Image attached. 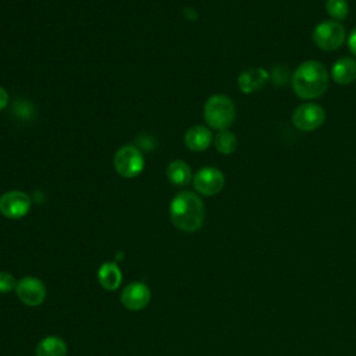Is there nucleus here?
Returning <instances> with one entry per match:
<instances>
[{
	"instance_id": "1",
	"label": "nucleus",
	"mask_w": 356,
	"mask_h": 356,
	"mask_svg": "<svg viewBox=\"0 0 356 356\" xmlns=\"http://www.w3.org/2000/svg\"><path fill=\"white\" fill-rule=\"evenodd\" d=\"M291 83L298 97L313 100L325 93L328 88V72L320 61L306 60L293 71Z\"/></svg>"
},
{
	"instance_id": "2",
	"label": "nucleus",
	"mask_w": 356,
	"mask_h": 356,
	"mask_svg": "<svg viewBox=\"0 0 356 356\" xmlns=\"http://www.w3.org/2000/svg\"><path fill=\"white\" fill-rule=\"evenodd\" d=\"M170 218L181 231H197L204 221V206L202 199L188 191L178 193L170 203Z\"/></svg>"
},
{
	"instance_id": "3",
	"label": "nucleus",
	"mask_w": 356,
	"mask_h": 356,
	"mask_svg": "<svg viewBox=\"0 0 356 356\" xmlns=\"http://www.w3.org/2000/svg\"><path fill=\"white\" fill-rule=\"evenodd\" d=\"M203 117L209 127L224 131L235 120V104L225 95H214L204 103Z\"/></svg>"
},
{
	"instance_id": "4",
	"label": "nucleus",
	"mask_w": 356,
	"mask_h": 356,
	"mask_svg": "<svg viewBox=\"0 0 356 356\" xmlns=\"http://www.w3.org/2000/svg\"><path fill=\"white\" fill-rule=\"evenodd\" d=\"M312 38L317 47L325 51H332L345 43L346 32L341 22L330 19L317 24L313 29Z\"/></svg>"
},
{
	"instance_id": "5",
	"label": "nucleus",
	"mask_w": 356,
	"mask_h": 356,
	"mask_svg": "<svg viewBox=\"0 0 356 356\" xmlns=\"http://www.w3.org/2000/svg\"><path fill=\"white\" fill-rule=\"evenodd\" d=\"M113 163L117 174L124 178L138 177L145 167V160L140 150L132 145H125L120 147L114 154Z\"/></svg>"
},
{
	"instance_id": "6",
	"label": "nucleus",
	"mask_w": 356,
	"mask_h": 356,
	"mask_svg": "<svg viewBox=\"0 0 356 356\" xmlns=\"http://www.w3.org/2000/svg\"><path fill=\"white\" fill-rule=\"evenodd\" d=\"M325 121V110L317 103L300 104L292 114V124L296 129L310 132L323 125Z\"/></svg>"
},
{
	"instance_id": "7",
	"label": "nucleus",
	"mask_w": 356,
	"mask_h": 356,
	"mask_svg": "<svg viewBox=\"0 0 356 356\" xmlns=\"http://www.w3.org/2000/svg\"><path fill=\"white\" fill-rule=\"evenodd\" d=\"M224 174L216 167L200 168L193 177L195 189L204 196L217 195L224 188Z\"/></svg>"
},
{
	"instance_id": "8",
	"label": "nucleus",
	"mask_w": 356,
	"mask_h": 356,
	"mask_svg": "<svg viewBox=\"0 0 356 356\" xmlns=\"http://www.w3.org/2000/svg\"><path fill=\"white\" fill-rule=\"evenodd\" d=\"M31 209V199L21 191H10L0 197V213L11 220L24 217Z\"/></svg>"
},
{
	"instance_id": "9",
	"label": "nucleus",
	"mask_w": 356,
	"mask_h": 356,
	"mask_svg": "<svg viewBox=\"0 0 356 356\" xmlns=\"http://www.w3.org/2000/svg\"><path fill=\"white\" fill-rule=\"evenodd\" d=\"M17 296L24 305L38 306L43 303L46 298V288L42 281L35 277H24L17 282Z\"/></svg>"
},
{
	"instance_id": "10",
	"label": "nucleus",
	"mask_w": 356,
	"mask_h": 356,
	"mask_svg": "<svg viewBox=\"0 0 356 356\" xmlns=\"http://www.w3.org/2000/svg\"><path fill=\"white\" fill-rule=\"evenodd\" d=\"M121 302L128 310H140L150 302V289L143 282H132L122 289Z\"/></svg>"
},
{
	"instance_id": "11",
	"label": "nucleus",
	"mask_w": 356,
	"mask_h": 356,
	"mask_svg": "<svg viewBox=\"0 0 356 356\" xmlns=\"http://www.w3.org/2000/svg\"><path fill=\"white\" fill-rule=\"evenodd\" d=\"M331 78L338 85H350L356 79V60L341 57L331 68Z\"/></svg>"
},
{
	"instance_id": "12",
	"label": "nucleus",
	"mask_w": 356,
	"mask_h": 356,
	"mask_svg": "<svg viewBox=\"0 0 356 356\" xmlns=\"http://www.w3.org/2000/svg\"><path fill=\"white\" fill-rule=\"evenodd\" d=\"M184 140L189 150L203 152L211 145L213 136H211V132L209 131V128H206L203 125H196V127H191L185 132Z\"/></svg>"
},
{
	"instance_id": "13",
	"label": "nucleus",
	"mask_w": 356,
	"mask_h": 356,
	"mask_svg": "<svg viewBox=\"0 0 356 356\" xmlns=\"http://www.w3.org/2000/svg\"><path fill=\"white\" fill-rule=\"evenodd\" d=\"M268 72L264 68H250L243 71L238 78V86L243 93H252L264 86Z\"/></svg>"
},
{
	"instance_id": "14",
	"label": "nucleus",
	"mask_w": 356,
	"mask_h": 356,
	"mask_svg": "<svg viewBox=\"0 0 356 356\" xmlns=\"http://www.w3.org/2000/svg\"><path fill=\"white\" fill-rule=\"evenodd\" d=\"M100 285L107 291H114L120 286L122 274L115 263H103L97 271Z\"/></svg>"
},
{
	"instance_id": "15",
	"label": "nucleus",
	"mask_w": 356,
	"mask_h": 356,
	"mask_svg": "<svg viewBox=\"0 0 356 356\" xmlns=\"http://www.w3.org/2000/svg\"><path fill=\"white\" fill-rule=\"evenodd\" d=\"M167 178L174 185H186L192 179V171L185 161L174 160L167 167Z\"/></svg>"
},
{
	"instance_id": "16",
	"label": "nucleus",
	"mask_w": 356,
	"mask_h": 356,
	"mask_svg": "<svg viewBox=\"0 0 356 356\" xmlns=\"http://www.w3.org/2000/svg\"><path fill=\"white\" fill-rule=\"evenodd\" d=\"M36 356H65L67 345L58 337H46L36 345Z\"/></svg>"
},
{
	"instance_id": "17",
	"label": "nucleus",
	"mask_w": 356,
	"mask_h": 356,
	"mask_svg": "<svg viewBox=\"0 0 356 356\" xmlns=\"http://www.w3.org/2000/svg\"><path fill=\"white\" fill-rule=\"evenodd\" d=\"M214 145L216 149L222 153V154H231L236 150L238 146V139L235 136V134H232L228 129L224 131H218V134L214 138Z\"/></svg>"
},
{
	"instance_id": "18",
	"label": "nucleus",
	"mask_w": 356,
	"mask_h": 356,
	"mask_svg": "<svg viewBox=\"0 0 356 356\" xmlns=\"http://www.w3.org/2000/svg\"><path fill=\"white\" fill-rule=\"evenodd\" d=\"M325 11L334 21H343L349 13L348 0H327L325 1Z\"/></svg>"
},
{
	"instance_id": "19",
	"label": "nucleus",
	"mask_w": 356,
	"mask_h": 356,
	"mask_svg": "<svg viewBox=\"0 0 356 356\" xmlns=\"http://www.w3.org/2000/svg\"><path fill=\"white\" fill-rule=\"evenodd\" d=\"M17 286V281L15 278L6 271H0V292L1 293H7L13 289H15Z\"/></svg>"
},
{
	"instance_id": "20",
	"label": "nucleus",
	"mask_w": 356,
	"mask_h": 356,
	"mask_svg": "<svg viewBox=\"0 0 356 356\" xmlns=\"http://www.w3.org/2000/svg\"><path fill=\"white\" fill-rule=\"evenodd\" d=\"M348 46L353 56H356V26L352 29V32L348 36Z\"/></svg>"
},
{
	"instance_id": "21",
	"label": "nucleus",
	"mask_w": 356,
	"mask_h": 356,
	"mask_svg": "<svg viewBox=\"0 0 356 356\" xmlns=\"http://www.w3.org/2000/svg\"><path fill=\"white\" fill-rule=\"evenodd\" d=\"M7 102H8V95L6 89L0 86V110H3L7 106Z\"/></svg>"
}]
</instances>
